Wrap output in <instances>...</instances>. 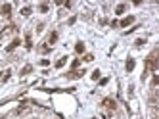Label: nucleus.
Wrapping results in <instances>:
<instances>
[{
  "label": "nucleus",
  "mask_w": 159,
  "mask_h": 119,
  "mask_svg": "<svg viewBox=\"0 0 159 119\" xmlns=\"http://www.w3.org/2000/svg\"><path fill=\"white\" fill-rule=\"evenodd\" d=\"M152 71H157V50H153L146 58V67H144V73H142V81H146L148 73H152Z\"/></svg>",
  "instance_id": "nucleus-1"
},
{
  "label": "nucleus",
  "mask_w": 159,
  "mask_h": 119,
  "mask_svg": "<svg viewBox=\"0 0 159 119\" xmlns=\"http://www.w3.org/2000/svg\"><path fill=\"white\" fill-rule=\"evenodd\" d=\"M102 106L106 108V109H109V112H113V109L117 108V104H115V100H113V98H104Z\"/></svg>",
  "instance_id": "nucleus-2"
},
{
  "label": "nucleus",
  "mask_w": 159,
  "mask_h": 119,
  "mask_svg": "<svg viewBox=\"0 0 159 119\" xmlns=\"http://www.w3.org/2000/svg\"><path fill=\"white\" fill-rule=\"evenodd\" d=\"M83 75H84V69H79V71H77V69H73V71L65 73V77H67V79H81Z\"/></svg>",
  "instance_id": "nucleus-3"
},
{
  "label": "nucleus",
  "mask_w": 159,
  "mask_h": 119,
  "mask_svg": "<svg viewBox=\"0 0 159 119\" xmlns=\"http://www.w3.org/2000/svg\"><path fill=\"white\" fill-rule=\"evenodd\" d=\"M19 44H21V40H19V39H13L12 42L6 46V52H13V50H16L17 46H19Z\"/></svg>",
  "instance_id": "nucleus-4"
},
{
  "label": "nucleus",
  "mask_w": 159,
  "mask_h": 119,
  "mask_svg": "<svg viewBox=\"0 0 159 119\" xmlns=\"http://www.w3.org/2000/svg\"><path fill=\"white\" fill-rule=\"evenodd\" d=\"M0 13H2V16H6V17H10V13H12V4H4V6L0 8Z\"/></svg>",
  "instance_id": "nucleus-5"
},
{
  "label": "nucleus",
  "mask_w": 159,
  "mask_h": 119,
  "mask_svg": "<svg viewBox=\"0 0 159 119\" xmlns=\"http://www.w3.org/2000/svg\"><path fill=\"white\" fill-rule=\"evenodd\" d=\"M25 48L27 50L33 48V36H31V33H25Z\"/></svg>",
  "instance_id": "nucleus-6"
},
{
  "label": "nucleus",
  "mask_w": 159,
  "mask_h": 119,
  "mask_svg": "<svg viewBox=\"0 0 159 119\" xmlns=\"http://www.w3.org/2000/svg\"><path fill=\"white\" fill-rule=\"evenodd\" d=\"M130 23H134V16H129V17H125V19L121 21V27H129Z\"/></svg>",
  "instance_id": "nucleus-7"
},
{
  "label": "nucleus",
  "mask_w": 159,
  "mask_h": 119,
  "mask_svg": "<svg viewBox=\"0 0 159 119\" xmlns=\"http://www.w3.org/2000/svg\"><path fill=\"white\" fill-rule=\"evenodd\" d=\"M10 33H16V25H8V27H6V29H4L0 35H2V36H6V35H10Z\"/></svg>",
  "instance_id": "nucleus-8"
},
{
  "label": "nucleus",
  "mask_w": 159,
  "mask_h": 119,
  "mask_svg": "<svg viewBox=\"0 0 159 119\" xmlns=\"http://www.w3.org/2000/svg\"><path fill=\"white\" fill-rule=\"evenodd\" d=\"M56 40H58V33L54 31V33H50V36H48V46H52Z\"/></svg>",
  "instance_id": "nucleus-9"
},
{
  "label": "nucleus",
  "mask_w": 159,
  "mask_h": 119,
  "mask_svg": "<svg viewBox=\"0 0 159 119\" xmlns=\"http://www.w3.org/2000/svg\"><path fill=\"white\" fill-rule=\"evenodd\" d=\"M126 12V4H119V6L115 8V13L117 16H121V13H125Z\"/></svg>",
  "instance_id": "nucleus-10"
},
{
  "label": "nucleus",
  "mask_w": 159,
  "mask_h": 119,
  "mask_svg": "<svg viewBox=\"0 0 159 119\" xmlns=\"http://www.w3.org/2000/svg\"><path fill=\"white\" fill-rule=\"evenodd\" d=\"M65 63H67V56H63V58H60V60L56 62V67L60 69V67H63V65H65Z\"/></svg>",
  "instance_id": "nucleus-11"
},
{
  "label": "nucleus",
  "mask_w": 159,
  "mask_h": 119,
  "mask_svg": "<svg viewBox=\"0 0 159 119\" xmlns=\"http://www.w3.org/2000/svg\"><path fill=\"white\" fill-rule=\"evenodd\" d=\"M132 69H134V60H132V58H129V60H126V71L130 73Z\"/></svg>",
  "instance_id": "nucleus-12"
},
{
  "label": "nucleus",
  "mask_w": 159,
  "mask_h": 119,
  "mask_svg": "<svg viewBox=\"0 0 159 119\" xmlns=\"http://www.w3.org/2000/svg\"><path fill=\"white\" fill-rule=\"evenodd\" d=\"M75 52H77V54H83V52H84V44H83V42H77V44H75Z\"/></svg>",
  "instance_id": "nucleus-13"
},
{
  "label": "nucleus",
  "mask_w": 159,
  "mask_h": 119,
  "mask_svg": "<svg viewBox=\"0 0 159 119\" xmlns=\"http://www.w3.org/2000/svg\"><path fill=\"white\" fill-rule=\"evenodd\" d=\"M38 12H42V13H46V12H48V4H46V2H42V4H38Z\"/></svg>",
  "instance_id": "nucleus-14"
},
{
  "label": "nucleus",
  "mask_w": 159,
  "mask_h": 119,
  "mask_svg": "<svg viewBox=\"0 0 159 119\" xmlns=\"http://www.w3.org/2000/svg\"><path fill=\"white\" fill-rule=\"evenodd\" d=\"M31 71H33V65H25L23 69H21V75H29Z\"/></svg>",
  "instance_id": "nucleus-15"
},
{
  "label": "nucleus",
  "mask_w": 159,
  "mask_h": 119,
  "mask_svg": "<svg viewBox=\"0 0 159 119\" xmlns=\"http://www.w3.org/2000/svg\"><path fill=\"white\" fill-rule=\"evenodd\" d=\"M144 44H146V39H138V40L134 42V46H136V48H142Z\"/></svg>",
  "instance_id": "nucleus-16"
},
{
  "label": "nucleus",
  "mask_w": 159,
  "mask_h": 119,
  "mask_svg": "<svg viewBox=\"0 0 159 119\" xmlns=\"http://www.w3.org/2000/svg\"><path fill=\"white\" fill-rule=\"evenodd\" d=\"M31 12H33V10L27 6V8H23V10H21V16H25V17H27V16H31Z\"/></svg>",
  "instance_id": "nucleus-17"
},
{
  "label": "nucleus",
  "mask_w": 159,
  "mask_h": 119,
  "mask_svg": "<svg viewBox=\"0 0 159 119\" xmlns=\"http://www.w3.org/2000/svg\"><path fill=\"white\" fill-rule=\"evenodd\" d=\"M90 77H92V81H98V79H100V69L92 71V75H90Z\"/></svg>",
  "instance_id": "nucleus-18"
},
{
  "label": "nucleus",
  "mask_w": 159,
  "mask_h": 119,
  "mask_svg": "<svg viewBox=\"0 0 159 119\" xmlns=\"http://www.w3.org/2000/svg\"><path fill=\"white\" fill-rule=\"evenodd\" d=\"M38 50H40V52H44V54H46V52H50V50H52V48H50L48 44H42V46H40Z\"/></svg>",
  "instance_id": "nucleus-19"
},
{
  "label": "nucleus",
  "mask_w": 159,
  "mask_h": 119,
  "mask_svg": "<svg viewBox=\"0 0 159 119\" xmlns=\"http://www.w3.org/2000/svg\"><path fill=\"white\" fill-rule=\"evenodd\" d=\"M157 83H159V77L153 73V79H152V86H157Z\"/></svg>",
  "instance_id": "nucleus-20"
},
{
  "label": "nucleus",
  "mask_w": 159,
  "mask_h": 119,
  "mask_svg": "<svg viewBox=\"0 0 159 119\" xmlns=\"http://www.w3.org/2000/svg\"><path fill=\"white\" fill-rule=\"evenodd\" d=\"M81 65V60H73V63H71V67H73V69H77V67Z\"/></svg>",
  "instance_id": "nucleus-21"
},
{
  "label": "nucleus",
  "mask_w": 159,
  "mask_h": 119,
  "mask_svg": "<svg viewBox=\"0 0 159 119\" xmlns=\"http://www.w3.org/2000/svg\"><path fill=\"white\" fill-rule=\"evenodd\" d=\"M83 60H84V62H92V60H94V56H92V54H86V56H84Z\"/></svg>",
  "instance_id": "nucleus-22"
},
{
  "label": "nucleus",
  "mask_w": 159,
  "mask_h": 119,
  "mask_svg": "<svg viewBox=\"0 0 159 119\" xmlns=\"http://www.w3.org/2000/svg\"><path fill=\"white\" fill-rule=\"evenodd\" d=\"M107 83H109V79H102V81H100V85H102V86H106Z\"/></svg>",
  "instance_id": "nucleus-23"
}]
</instances>
